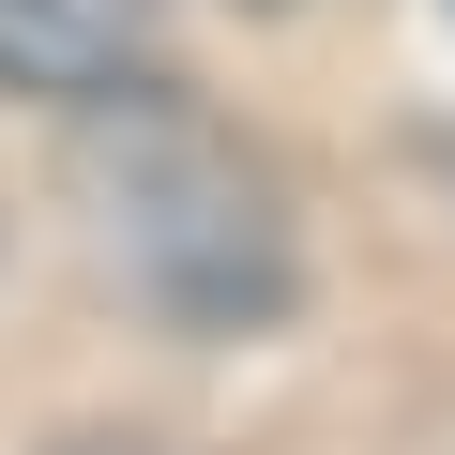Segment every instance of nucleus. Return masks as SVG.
Returning <instances> with one entry per match:
<instances>
[{
  "label": "nucleus",
  "instance_id": "nucleus-2",
  "mask_svg": "<svg viewBox=\"0 0 455 455\" xmlns=\"http://www.w3.org/2000/svg\"><path fill=\"white\" fill-rule=\"evenodd\" d=\"M137 46H152V0H0V92L92 107L137 76Z\"/></svg>",
  "mask_w": 455,
  "mask_h": 455
},
{
  "label": "nucleus",
  "instance_id": "nucleus-1",
  "mask_svg": "<svg viewBox=\"0 0 455 455\" xmlns=\"http://www.w3.org/2000/svg\"><path fill=\"white\" fill-rule=\"evenodd\" d=\"M76 182H92V243H107V274H122L167 334H274V319L304 304L289 182L228 137L212 107H182V92H152V76L92 92V152H76Z\"/></svg>",
  "mask_w": 455,
  "mask_h": 455
}]
</instances>
